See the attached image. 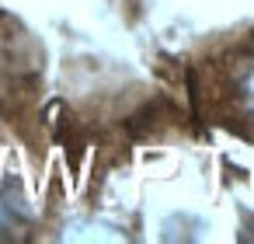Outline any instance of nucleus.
Returning <instances> with one entry per match:
<instances>
[{
  "label": "nucleus",
  "mask_w": 254,
  "mask_h": 244,
  "mask_svg": "<svg viewBox=\"0 0 254 244\" xmlns=\"http://www.w3.org/2000/svg\"><path fill=\"white\" fill-rule=\"evenodd\" d=\"M195 112L254 147V25L212 39L191 63Z\"/></svg>",
  "instance_id": "1"
}]
</instances>
